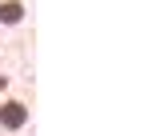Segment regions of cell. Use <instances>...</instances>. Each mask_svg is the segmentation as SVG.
I'll use <instances>...</instances> for the list:
<instances>
[{
	"instance_id": "6da1fadb",
	"label": "cell",
	"mask_w": 152,
	"mask_h": 136,
	"mask_svg": "<svg viewBox=\"0 0 152 136\" xmlns=\"http://www.w3.org/2000/svg\"><path fill=\"white\" fill-rule=\"evenodd\" d=\"M28 120H32V108H28V100H24V96L0 100V128H4V132H20Z\"/></svg>"
},
{
	"instance_id": "7a4b0ae2",
	"label": "cell",
	"mask_w": 152,
	"mask_h": 136,
	"mask_svg": "<svg viewBox=\"0 0 152 136\" xmlns=\"http://www.w3.org/2000/svg\"><path fill=\"white\" fill-rule=\"evenodd\" d=\"M24 20V0H4L0 4V24H20Z\"/></svg>"
}]
</instances>
